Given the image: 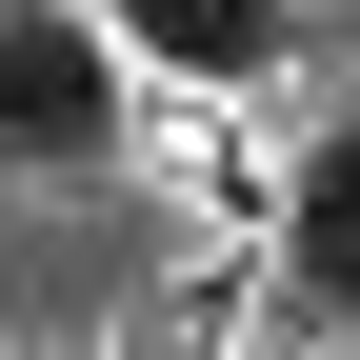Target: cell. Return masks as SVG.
Returning a JSON list of instances; mask_svg holds the SVG:
<instances>
[{
    "label": "cell",
    "mask_w": 360,
    "mask_h": 360,
    "mask_svg": "<svg viewBox=\"0 0 360 360\" xmlns=\"http://www.w3.org/2000/svg\"><path fill=\"white\" fill-rule=\"evenodd\" d=\"M260 281L300 340H360V120L281 141V220H260Z\"/></svg>",
    "instance_id": "cell-2"
},
{
    "label": "cell",
    "mask_w": 360,
    "mask_h": 360,
    "mask_svg": "<svg viewBox=\"0 0 360 360\" xmlns=\"http://www.w3.org/2000/svg\"><path fill=\"white\" fill-rule=\"evenodd\" d=\"M141 160V60L101 0H0V180H101Z\"/></svg>",
    "instance_id": "cell-1"
},
{
    "label": "cell",
    "mask_w": 360,
    "mask_h": 360,
    "mask_svg": "<svg viewBox=\"0 0 360 360\" xmlns=\"http://www.w3.org/2000/svg\"><path fill=\"white\" fill-rule=\"evenodd\" d=\"M141 340H240V240H220V260H180V281L141 300Z\"/></svg>",
    "instance_id": "cell-4"
},
{
    "label": "cell",
    "mask_w": 360,
    "mask_h": 360,
    "mask_svg": "<svg viewBox=\"0 0 360 360\" xmlns=\"http://www.w3.org/2000/svg\"><path fill=\"white\" fill-rule=\"evenodd\" d=\"M141 80H200V101H281L300 80V0H101Z\"/></svg>",
    "instance_id": "cell-3"
}]
</instances>
